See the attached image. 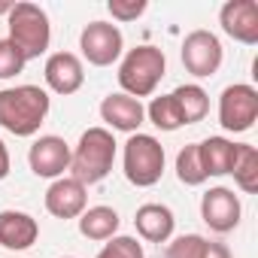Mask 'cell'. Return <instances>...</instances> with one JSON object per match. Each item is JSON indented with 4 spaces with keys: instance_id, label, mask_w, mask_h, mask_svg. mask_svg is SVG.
Here are the masks:
<instances>
[{
    "instance_id": "obj_5",
    "label": "cell",
    "mask_w": 258,
    "mask_h": 258,
    "mask_svg": "<svg viewBox=\"0 0 258 258\" xmlns=\"http://www.w3.org/2000/svg\"><path fill=\"white\" fill-rule=\"evenodd\" d=\"M124 176L137 188H152L164 176V146L152 134H131L124 143Z\"/></svg>"
},
{
    "instance_id": "obj_27",
    "label": "cell",
    "mask_w": 258,
    "mask_h": 258,
    "mask_svg": "<svg viewBox=\"0 0 258 258\" xmlns=\"http://www.w3.org/2000/svg\"><path fill=\"white\" fill-rule=\"evenodd\" d=\"M201 258H231V249L225 243H216V240H207L204 246V255Z\"/></svg>"
},
{
    "instance_id": "obj_25",
    "label": "cell",
    "mask_w": 258,
    "mask_h": 258,
    "mask_svg": "<svg viewBox=\"0 0 258 258\" xmlns=\"http://www.w3.org/2000/svg\"><path fill=\"white\" fill-rule=\"evenodd\" d=\"M25 55L10 43V40H0V79H13L25 70Z\"/></svg>"
},
{
    "instance_id": "obj_26",
    "label": "cell",
    "mask_w": 258,
    "mask_h": 258,
    "mask_svg": "<svg viewBox=\"0 0 258 258\" xmlns=\"http://www.w3.org/2000/svg\"><path fill=\"white\" fill-rule=\"evenodd\" d=\"M106 10H109V16L115 22H137L149 10V4L146 0H109Z\"/></svg>"
},
{
    "instance_id": "obj_17",
    "label": "cell",
    "mask_w": 258,
    "mask_h": 258,
    "mask_svg": "<svg viewBox=\"0 0 258 258\" xmlns=\"http://www.w3.org/2000/svg\"><path fill=\"white\" fill-rule=\"evenodd\" d=\"M198 152H201V164H204L207 179L210 176H228L234 170V161H237V143L234 140L207 137L204 143H198Z\"/></svg>"
},
{
    "instance_id": "obj_11",
    "label": "cell",
    "mask_w": 258,
    "mask_h": 258,
    "mask_svg": "<svg viewBox=\"0 0 258 258\" xmlns=\"http://www.w3.org/2000/svg\"><path fill=\"white\" fill-rule=\"evenodd\" d=\"M219 25L231 40L243 46H255L258 43V4L255 0H228L219 10Z\"/></svg>"
},
{
    "instance_id": "obj_2",
    "label": "cell",
    "mask_w": 258,
    "mask_h": 258,
    "mask_svg": "<svg viewBox=\"0 0 258 258\" xmlns=\"http://www.w3.org/2000/svg\"><path fill=\"white\" fill-rule=\"evenodd\" d=\"M115 164V137L106 127H88L70 152V173L85 188L106 179Z\"/></svg>"
},
{
    "instance_id": "obj_20",
    "label": "cell",
    "mask_w": 258,
    "mask_h": 258,
    "mask_svg": "<svg viewBox=\"0 0 258 258\" xmlns=\"http://www.w3.org/2000/svg\"><path fill=\"white\" fill-rule=\"evenodd\" d=\"M234 182L240 191L255 195L258 191V149L249 143H237V161H234Z\"/></svg>"
},
{
    "instance_id": "obj_24",
    "label": "cell",
    "mask_w": 258,
    "mask_h": 258,
    "mask_svg": "<svg viewBox=\"0 0 258 258\" xmlns=\"http://www.w3.org/2000/svg\"><path fill=\"white\" fill-rule=\"evenodd\" d=\"M207 246V237L201 234H182L167 246V258H201Z\"/></svg>"
},
{
    "instance_id": "obj_28",
    "label": "cell",
    "mask_w": 258,
    "mask_h": 258,
    "mask_svg": "<svg viewBox=\"0 0 258 258\" xmlns=\"http://www.w3.org/2000/svg\"><path fill=\"white\" fill-rule=\"evenodd\" d=\"M10 167H13V161H10V149H7L4 140H0V179H7V176H10Z\"/></svg>"
},
{
    "instance_id": "obj_15",
    "label": "cell",
    "mask_w": 258,
    "mask_h": 258,
    "mask_svg": "<svg viewBox=\"0 0 258 258\" xmlns=\"http://www.w3.org/2000/svg\"><path fill=\"white\" fill-rule=\"evenodd\" d=\"M37 237H40V225L31 213H22V210L0 213V246L4 249H13V252L31 249Z\"/></svg>"
},
{
    "instance_id": "obj_7",
    "label": "cell",
    "mask_w": 258,
    "mask_h": 258,
    "mask_svg": "<svg viewBox=\"0 0 258 258\" xmlns=\"http://www.w3.org/2000/svg\"><path fill=\"white\" fill-rule=\"evenodd\" d=\"M79 49L91 67H109L121 58L124 37L112 22H88L79 34Z\"/></svg>"
},
{
    "instance_id": "obj_8",
    "label": "cell",
    "mask_w": 258,
    "mask_h": 258,
    "mask_svg": "<svg viewBox=\"0 0 258 258\" xmlns=\"http://www.w3.org/2000/svg\"><path fill=\"white\" fill-rule=\"evenodd\" d=\"M222 61H225V49L213 31H191L182 40V67L191 76L210 79L219 73Z\"/></svg>"
},
{
    "instance_id": "obj_13",
    "label": "cell",
    "mask_w": 258,
    "mask_h": 258,
    "mask_svg": "<svg viewBox=\"0 0 258 258\" xmlns=\"http://www.w3.org/2000/svg\"><path fill=\"white\" fill-rule=\"evenodd\" d=\"M88 207V188L73 176H61L46 191V210L55 219H79Z\"/></svg>"
},
{
    "instance_id": "obj_29",
    "label": "cell",
    "mask_w": 258,
    "mask_h": 258,
    "mask_svg": "<svg viewBox=\"0 0 258 258\" xmlns=\"http://www.w3.org/2000/svg\"><path fill=\"white\" fill-rule=\"evenodd\" d=\"M13 7H16V0H0V16H10Z\"/></svg>"
},
{
    "instance_id": "obj_12",
    "label": "cell",
    "mask_w": 258,
    "mask_h": 258,
    "mask_svg": "<svg viewBox=\"0 0 258 258\" xmlns=\"http://www.w3.org/2000/svg\"><path fill=\"white\" fill-rule=\"evenodd\" d=\"M43 76H46V85L55 91V94H76L85 82V67L79 61V55L73 52H55L46 58V67H43Z\"/></svg>"
},
{
    "instance_id": "obj_30",
    "label": "cell",
    "mask_w": 258,
    "mask_h": 258,
    "mask_svg": "<svg viewBox=\"0 0 258 258\" xmlns=\"http://www.w3.org/2000/svg\"><path fill=\"white\" fill-rule=\"evenodd\" d=\"M64 258H73V255H64Z\"/></svg>"
},
{
    "instance_id": "obj_23",
    "label": "cell",
    "mask_w": 258,
    "mask_h": 258,
    "mask_svg": "<svg viewBox=\"0 0 258 258\" xmlns=\"http://www.w3.org/2000/svg\"><path fill=\"white\" fill-rule=\"evenodd\" d=\"M94 258H146V255H143V243H137V237L115 234L106 240V246Z\"/></svg>"
},
{
    "instance_id": "obj_22",
    "label": "cell",
    "mask_w": 258,
    "mask_h": 258,
    "mask_svg": "<svg viewBox=\"0 0 258 258\" xmlns=\"http://www.w3.org/2000/svg\"><path fill=\"white\" fill-rule=\"evenodd\" d=\"M176 179L182 185H204L207 182V173H204V164H201V152H198V143H188L179 149L176 155Z\"/></svg>"
},
{
    "instance_id": "obj_6",
    "label": "cell",
    "mask_w": 258,
    "mask_h": 258,
    "mask_svg": "<svg viewBox=\"0 0 258 258\" xmlns=\"http://www.w3.org/2000/svg\"><path fill=\"white\" fill-rule=\"evenodd\" d=\"M258 118V91L246 82H234L219 97V124L231 134H243Z\"/></svg>"
},
{
    "instance_id": "obj_14",
    "label": "cell",
    "mask_w": 258,
    "mask_h": 258,
    "mask_svg": "<svg viewBox=\"0 0 258 258\" xmlns=\"http://www.w3.org/2000/svg\"><path fill=\"white\" fill-rule=\"evenodd\" d=\"M100 118L112 127V131H124V134H137L140 124L146 121V106L137 97H127L121 91L106 94L100 103Z\"/></svg>"
},
{
    "instance_id": "obj_1",
    "label": "cell",
    "mask_w": 258,
    "mask_h": 258,
    "mask_svg": "<svg viewBox=\"0 0 258 258\" xmlns=\"http://www.w3.org/2000/svg\"><path fill=\"white\" fill-rule=\"evenodd\" d=\"M52 106L49 91L40 85H16L0 91V127L16 137H34Z\"/></svg>"
},
{
    "instance_id": "obj_19",
    "label": "cell",
    "mask_w": 258,
    "mask_h": 258,
    "mask_svg": "<svg viewBox=\"0 0 258 258\" xmlns=\"http://www.w3.org/2000/svg\"><path fill=\"white\" fill-rule=\"evenodd\" d=\"M170 97L176 100V106H179L185 124H198V121H204L207 112H210V94H207L198 82H188V85L173 88Z\"/></svg>"
},
{
    "instance_id": "obj_21",
    "label": "cell",
    "mask_w": 258,
    "mask_h": 258,
    "mask_svg": "<svg viewBox=\"0 0 258 258\" xmlns=\"http://www.w3.org/2000/svg\"><path fill=\"white\" fill-rule=\"evenodd\" d=\"M146 118L158 127V131H179V127L185 124V118H182V112H179V106H176V100L170 97V94H161V97H152V103L146 106Z\"/></svg>"
},
{
    "instance_id": "obj_4",
    "label": "cell",
    "mask_w": 258,
    "mask_h": 258,
    "mask_svg": "<svg viewBox=\"0 0 258 258\" xmlns=\"http://www.w3.org/2000/svg\"><path fill=\"white\" fill-rule=\"evenodd\" d=\"M7 25H10V43L25 55V61H34L40 55L49 52V43H52V25H49V16L43 7L37 4H16L7 16Z\"/></svg>"
},
{
    "instance_id": "obj_9",
    "label": "cell",
    "mask_w": 258,
    "mask_h": 258,
    "mask_svg": "<svg viewBox=\"0 0 258 258\" xmlns=\"http://www.w3.org/2000/svg\"><path fill=\"white\" fill-rule=\"evenodd\" d=\"M240 216H243V207H240V198L225 188V185H216L210 191H204L201 198V219L207 222L210 231L216 234H228L240 225Z\"/></svg>"
},
{
    "instance_id": "obj_10",
    "label": "cell",
    "mask_w": 258,
    "mask_h": 258,
    "mask_svg": "<svg viewBox=\"0 0 258 258\" xmlns=\"http://www.w3.org/2000/svg\"><path fill=\"white\" fill-rule=\"evenodd\" d=\"M28 164L34 170V176L40 179H61L64 170H70V146L64 137L46 134L40 140H34V146L28 149Z\"/></svg>"
},
{
    "instance_id": "obj_16",
    "label": "cell",
    "mask_w": 258,
    "mask_h": 258,
    "mask_svg": "<svg viewBox=\"0 0 258 258\" xmlns=\"http://www.w3.org/2000/svg\"><path fill=\"white\" fill-rule=\"evenodd\" d=\"M134 225L146 243H167L173 237L176 219H173V210L164 204H143L134 216Z\"/></svg>"
},
{
    "instance_id": "obj_18",
    "label": "cell",
    "mask_w": 258,
    "mask_h": 258,
    "mask_svg": "<svg viewBox=\"0 0 258 258\" xmlns=\"http://www.w3.org/2000/svg\"><path fill=\"white\" fill-rule=\"evenodd\" d=\"M118 225H121L118 213L112 207H103V204L85 207V213L79 216V234L85 240H109V237H115Z\"/></svg>"
},
{
    "instance_id": "obj_3",
    "label": "cell",
    "mask_w": 258,
    "mask_h": 258,
    "mask_svg": "<svg viewBox=\"0 0 258 258\" xmlns=\"http://www.w3.org/2000/svg\"><path fill=\"white\" fill-rule=\"evenodd\" d=\"M167 73V58L158 46H137V49H127V55L118 64V85L121 94L127 97H149L155 94V88L161 85Z\"/></svg>"
}]
</instances>
